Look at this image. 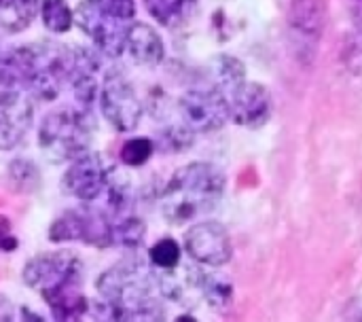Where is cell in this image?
<instances>
[{"label":"cell","mask_w":362,"mask_h":322,"mask_svg":"<svg viewBox=\"0 0 362 322\" xmlns=\"http://www.w3.org/2000/svg\"><path fill=\"white\" fill-rule=\"evenodd\" d=\"M100 308L110 321H161V291L157 270L132 257L108 268L95 282Z\"/></svg>","instance_id":"obj_1"},{"label":"cell","mask_w":362,"mask_h":322,"mask_svg":"<svg viewBox=\"0 0 362 322\" xmlns=\"http://www.w3.org/2000/svg\"><path fill=\"white\" fill-rule=\"evenodd\" d=\"M227 178L208 161H191L178 168L168 180L159 208L170 225H187L210 214L223 200Z\"/></svg>","instance_id":"obj_2"},{"label":"cell","mask_w":362,"mask_h":322,"mask_svg":"<svg viewBox=\"0 0 362 322\" xmlns=\"http://www.w3.org/2000/svg\"><path fill=\"white\" fill-rule=\"evenodd\" d=\"M21 91L36 102L55 100L68 85L74 70V49L62 42H34L21 47Z\"/></svg>","instance_id":"obj_3"},{"label":"cell","mask_w":362,"mask_h":322,"mask_svg":"<svg viewBox=\"0 0 362 322\" xmlns=\"http://www.w3.org/2000/svg\"><path fill=\"white\" fill-rule=\"evenodd\" d=\"M93 123L89 110L78 106L55 108L47 113L38 125V146L53 163H66L89 151Z\"/></svg>","instance_id":"obj_4"},{"label":"cell","mask_w":362,"mask_h":322,"mask_svg":"<svg viewBox=\"0 0 362 322\" xmlns=\"http://www.w3.org/2000/svg\"><path fill=\"white\" fill-rule=\"evenodd\" d=\"M98 106L106 123L117 132L136 130L144 115V104L134 83L121 70L115 68H110L102 76L100 91H98Z\"/></svg>","instance_id":"obj_5"},{"label":"cell","mask_w":362,"mask_h":322,"mask_svg":"<svg viewBox=\"0 0 362 322\" xmlns=\"http://www.w3.org/2000/svg\"><path fill=\"white\" fill-rule=\"evenodd\" d=\"M112 219L93 204H83V208H70L62 212L49 227V240L53 244L83 242L95 248H110Z\"/></svg>","instance_id":"obj_6"},{"label":"cell","mask_w":362,"mask_h":322,"mask_svg":"<svg viewBox=\"0 0 362 322\" xmlns=\"http://www.w3.org/2000/svg\"><path fill=\"white\" fill-rule=\"evenodd\" d=\"M178 115L191 134H210L231 119L227 93L221 87L189 89L178 100Z\"/></svg>","instance_id":"obj_7"},{"label":"cell","mask_w":362,"mask_h":322,"mask_svg":"<svg viewBox=\"0 0 362 322\" xmlns=\"http://www.w3.org/2000/svg\"><path fill=\"white\" fill-rule=\"evenodd\" d=\"M74 23L85 36H89L100 55L119 57L121 53H125V38L132 21L106 13L102 6H98L95 0H83L74 8Z\"/></svg>","instance_id":"obj_8"},{"label":"cell","mask_w":362,"mask_h":322,"mask_svg":"<svg viewBox=\"0 0 362 322\" xmlns=\"http://www.w3.org/2000/svg\"><path fill=\"white\" fill-rule=\"evenodd\" d=\"M85 268L76 253L70 251H55V253H42L34 259H30L21 270V280L25 287L42 293L55 291L59 287L83 282Z\"/></svg>","instance_id":"obj_9"},{"label":"cell","mask_w":362,"mask_h":322,"mask_svg":"<svg viewBox=\"0 0 362 322\" xmlns=\"http://www.w3.org/2000/svg\"><path fill=\"white\" fill-rule=\"evenodd\" d=\"M110 170L102 155L93 151H85L83 155L68 161V170L62 176V193L81 202V204H95L108 183Z\"/></svg>","instance_id":"obj_10"},{"label":"cell","mask_w":362,"mask_h":322,"mask_svg":"<svg viewBox=\"0 0 362 322\" xmlns=\"http://www.w3.org/2000/svg\"><path fill=\"white\" fill-rule=\"evenodd\" d=\"M185 251L204 268H223L233 257L231 236L216 221H195L185 234Z\"/></svg>","instance_id":"obj_11"},{"label":"cell","mask_w":362,"mask_h":322,"mask_svg":"<svg viewBox=\"0 0 362 322\" xmlns=\"http://www.w3.org/2000/svg\"><path fill=\"white\" fill-rule=\"evenodd\" d=\"M34 100L21 89H0V151L15 149L32 127Z\"/></svg>","instance_id":"obj_12"},{"label":"cell","mask_w":362,"mask_h":322,"mask_svg":"<svg viewBox=\"0 0 362 322\" xmlns=\"http://www.w3.org/2000/svg\"><path fill=\"white\" fill-rule=\"evenodd\" d=\"M227 100L231 121L242 127H261L272 117V96L261 83L242 81L227 93Z\"/></svg>","instance_id":"obj_13"},{"label":"cell","mask_w":362,"mask_h":322,"mask_svg":"<svg viewBox=\"0 0 362 322\" xmlns=\"http://www.w3.org/2000/svg\"><path fill=\"white\" fill-rule=\"evenodd\" d=\"M125 53L129 55V59L136 66L155 68L165 57V45L153 25L132 21V25L127 30V38H125Z\"/></svg>","instance_id":"obj_14"},{"label":"cell","mask_w":362,"mask_h":322,"mask_svg":"<svg viewBox=\"0 0 362 322\" xmlns=\"http://www.w3.org/2000/svg\"><path fill=\"white\" fill-rule=\"evenodd\" d=\"M55 321H81L89 310V299L83 293V282H72L40 295Z\"/></svg>","instance_id":"obj_15"},{"label":"cell","mask_w":362,"mask_h":322,"mask_svg":"<svg viewBox=\"0 0 362 322\" xmlns=\"http://www.w3.org/2000/svg\"><path fill=\"white\" fill-rule=\"evenodd\" d=\"M291 25L305 36H320L327 19V0H291Z\"/></svg>","instance_id":"obj_16"},{"label":"cell","mask_w":362,"mask_h":322,"mask_svg":"<svg viewBox=\"0 0 362 322\" xmlns=\"http://www.w3.org/2000/svg\"><path fill=\"white\" fill-rule=\"evenodd\" d=\"M40 0H0V28L19 34L38 17Z\"/></svg>","instance_id":"obj_17"},{"label":"cell","mask_w":362,"mask_h":322,"mask_svg":"<svg viewBox=\"0 0 362 322\" xmlns=\"http://www.w3.org/2000/svg\"><path fill=\"white\" fill-rule=\"evenodd\" d=\"M144 238H146V225L140 217L125 214L112 221L110 246L123 251H138L144 244Z\"/></svg>","instance_id":"obj_18"},{"label":"cell","mask_w":362,"mask_h":322,"mask_svg":"<svg viewBox=\"0 0 362 322\" xmlns=\"http://www.w3.org/2000/svg\"><path fill=\"white\" fill-rule=\"evenodd\" d=\"M142 4L159 25L174 28L191 15L195 0H142Z\"/></svg>","instance_id":"obj_19"},{"label":"cell","mask_w":362,"mask_h":322,"mask_svg":"<svg viewBox=\"0 0 362 322\" xmlns=\"http://www.w3.org/2000/svg\"><path fill=\"white\" fill-rule=\"evenodd\" d=\"M38 15L42 25L53 34H66L74 25V11L68 0H40Z\"/></svg>","instance_id":"obj_20"},{"label":"cell","mask_w":362,"mask_h":322,"mask_svg":"<svg viewBox=\"0 0 362 322\" xmlns=\"http://www.w3.org/2000/svg\"><path fill=\"white\" fill-rule=\"evenodd\" d=\"M6 178L15 193H32L40 187V170L28 159H13L6 168Z\"/></svg>","instance_id":"obj_21"},{"label":"cell","mask_w":362,"mask_h":322,"mask_svg":"<svg viewBox=\"0 0 362 322\" xmlns=\"http://www.w3.org/2000/svg\"><path fill=\"white\" fill-rule=\"evenodd\" d=\"M180 261H182V248L174 238H161L148 251V263L157 272L174 270L180 265Z\"/></svg>","instance_id":"obj_22"},{"label":"cell","mask_w":362,"mask_h":322,"mask_svg":"<svg viewBox=\"0 0 362 322\" xmlns=\"http://www.w3.org/2000/svg\"><path fill=\"white\" fill-rule=\"evenodd\" d=\"M214 74L218 81V87L229 93L235 85H240L242 81H246V68L238 57L231 55H221L214 64Z\"/></svg>","instance_id":"obj_23"},{"label":"cell","mask_w":362,"mask_h":322,"mask_svg":"<svg viewBox=\"0 0 362 322\" xmlns=\"http://www.w3.org/2000/svg\"><path fill=\"white\" fill-rule=\"evenodd\" d=\"M153 153H155V142L146 136H138L123 142L119 151V159L129 168H140L153 157Z\"/></svg>","instance_id":"obj_24"},{"label":"cell","mask_w":362,"mask_h":322,"mask_svg":"<svg viewBox=\"0 0 362 322\" xmlns=\"http://www.w3.org/2000/svg\"><path fill=\"white\" fill-rule=\"evenodd\" d=\"M95 2L106 13H110L119 19L134 21V17H136V0H95Z\"/></svg>","instance_id":"obj_25"},{"label":"cell","mask_w":362,"mask_h":322,"mask_svg":"<svg viewBox=\"0 0 362 322\" xmlns=\"http://www.w3.org/2000/svg\"><path fill=\"white\" fill-rule=\"evenodd\" d=\"M17 246H19V240L13 234L11 219L0 214V253H13Z\"/></svg>","instance_id":"obj_26"},{"label":"cell","mask_w":362,"mask_h":322,"mask_svg":"<svg viewBox=\"0 0 362 322\" xmlns=\"http://www.w3.org/2000/svg\"><path fill=\"white\" fill-rule=\"evenodd\" d=\"M352 13H354V19L358 23V28L362 30V0H352Z\"/></svg>","instance_id":"obj_27"}]
</instances>
